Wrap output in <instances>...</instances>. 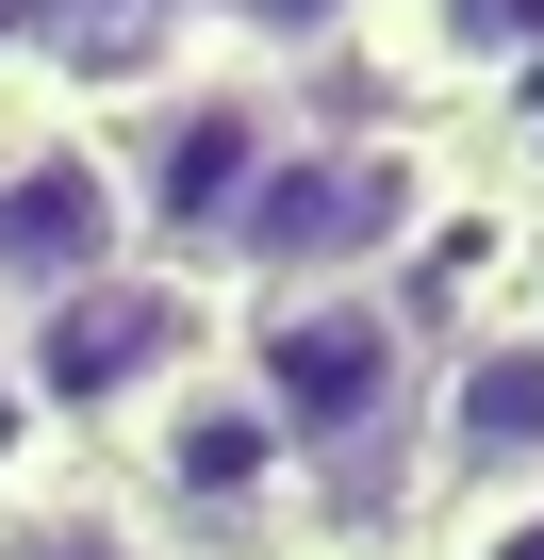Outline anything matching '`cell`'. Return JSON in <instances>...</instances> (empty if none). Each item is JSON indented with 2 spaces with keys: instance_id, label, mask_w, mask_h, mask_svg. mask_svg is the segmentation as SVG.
<instances>
[{
  "instance_id": "6da1fadb",
  "label": "cell",
  "mask_w": 544,
  "mask_h": 560,
  "mask_svg": "<svg viewBox=\"0 0 544 560\" xmlns=\"http://www.w3.org/2000/svg\"><path fill=\"white\" fill-rule=\"evenodd\" d=\"M0 363H18V412L34 429H149L182 380H215V280L132 247V264L67 280L50 314H18Z\"/></svg>"
},
{
  "instance_id": "3957f363",
  "label": "cell",
  "mask_w": 544,
  "mask_h": 560,
  "mask_svg": "<svg viewBox=\"0 0 544 560\" xmlns=\"http://www.w3.org/2000/svg\"><path fill=\"white\" fill-rule=\"evenodd\" d=\"M429 214H445V165H429L413 132H331V149L298 132L281 165H264L231 264L264 280V298H331V280H396Z\"/></svg>"
},
{
  "instance_id": "5b68a950",
  "label": "cell",
  "mask_w": 544,
  "mask_h": 560,
  "mask_svg": "<svg viewBox=\"0 0 544 560\" xmlns=\"http://www.w3.org/2000/svg\"><path fill=\"white\" fill-rule=\"evenodd\" d=\"M281 494H298V445L264 429V396H247L231 363L182 380V396L132 429V527H149V544H264Z\"/></svg>"
},
{
  "instance_id": "30bf717a",
  "label": "cell",
  "mask_w": 544,
  "mask_h": 560,
  "mask_svg": "<svg viewBox=\"0 0 544 560\" xmlns=\"http://www.w3.org/2000/svg\"><path fill=\"white\" fill-rule=\"evenodd\" d=\"M528 330H544V314H528Z\"/></svg>"
},
{
  "instance_id": "7a4b0ae2",
  "label": "cell",
  "mask_w": 544,
  "mask_h": 560,
  "mask_svg": "<svg viewBox=\"0 0 544 560\" xmlns=\"http://www.w3.org/2000/svg\"><path fill=\"white\" fill-rule=\"evenodd\" d=\"M231 380L264 396V429H281L298 462H363V445H396V429L429 412V347H413V314H396V280L264 298Z\"/></svg>"
},
{
  "instance_id": "9c48e42d",
  "label": "cell",
  "mask_w": 544,
  "mask_h": 560,
  "mask_svg": "<svg viewBox=\"0 0 544 560\" xmlns=\"http://www.w3.org/2000/svg\"><path fill=\"white\" fill-rule=\"evenodd\" d=\"M445 560H544V478H528V494H462Z\"/></svg>"
},
{
  "instance_id": "277c9868",
  "label": "cell",
  "mask_w": 544,
  "mask_h": 560,
  "mask_svg": "<svg viewBox=\"0 0 544 560\" xmlns=\"http://www.w3.org/2000/svg\"><path fill=\"white\" fill-rule=\"evenodd\" d=\"M281 149H298V116H281V83H264V67H215V83L149 100V132L116 149V182H132V247H149V264H198V280H215Z\"/></svg>"
},
{
  "instance_id": "52a82bcc",
  "label": "cell",
  "mask_w": 544,
  "mask_h": 560,
  "mask_svg": "<svg viewBox=\"0 0 544 560\" xmlns=\"http://www.w3.org/2000/svg\"><path fill=\"white\" fill-rule=\"evenodd\" d=\"M429 429H445L462 494H528L544 478V330H478L462 363H429Z\"/></svg>"
},
{
  "instance_id": "ba28073f",
  "label": "cell",
  "mask_w": 544,
  "mask_h": 560,
  "mask_svg": "<svg viewBox=\"0 0 544 560\" xmlns=\"http://www.w3.org/2000/svg\"><path fill=\"white\" fill-rule=\"evenodd\" d=\"M0 560H165L149 527H132V494H18V511H0Z\"/></svg>"
},
{
  "instance_id": "8992f818",
  "label": "cell",
  "mask_w": 544,
  "mask_h": 560,
  "mask_svg": "<svg viewBox=\"0 0 544 560\" xmlns=\"http://www.w3.org/2000/svg\"><path fill=\"white\" fill-rule=\"evenodd\" d=\"M100 264H132L116 149L67 132V116H18V132H0V314H50L67 280H100Z\"/></svg>"
}]
</instances>
